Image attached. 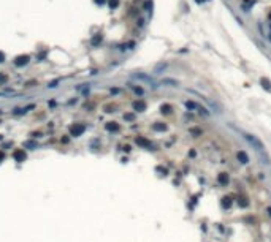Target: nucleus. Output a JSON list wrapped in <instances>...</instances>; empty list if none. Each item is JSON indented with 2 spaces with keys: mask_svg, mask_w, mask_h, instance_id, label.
Instances as JSON below:
<instances>
[{
  "mask_svg": "<svg viewBox=\"0 0 271 242\" xmlns=\"http://www.w3.org/2000/svg\"><path fill=\"white\" fill-rule=\"evenodd\" d=\"M130 149H132L130 146H124V150H125V152H130Z\"/></svg>",
  "mask_w": 271,
  "mask_h": 242,
  "instance_id": "nucleus-29",
  "label": "nucleus"
},
{
  "mask_svg": "<svg viewBox=\"0 0 271 242\" xmlns=\"http://www.w3.org/2000/svg\"><path fill=\"white\" fill-rule=\"evenodd\" d=\"M7 81H8V76L5 73H0V84H3V82H7Z\"/></svg>",
  "mask_w": 271,
  "mask_h": 242,
  "instance_id": "nucleus-21",
  "label": "nucleus"
},
{
  "mask_svg": "<svg viewBox=\"0 0 271 242\" xmlns=\"http://www.w3.org/2000/svg\"><path fill=\"white\" fill-rule=\"evenodd\" d=\"M135 142L140 147H144V149H149V147H152V142L149 141V139H146V138H143V136H136L135 138Z\"/></svg>",
  "mask_w": 271,
  "mask_h": 242,
  "instance_id": "nucleus-4",
  "label": "nucleus"
},
{
  "mask_svg": "<svg viewBox=\"0 0 271 242\" xmlns=\"http://www.w3.org/2000/svg\"><path fill=\"white\" fill-rule=\"evenodd\" d=\"M260 84H262V87H263L267 92H271V82H270L267 78H262V79H260Z\"/></svg>",
  "mask_w": 271,
  "mask_h": 242,
  "instance_id": "nucleus-14",
  "label": "nucleus"
},
{
  "mask_svg": "<svg viewBox=\"0 0 271 242\" xmlns=\"http://www.w3.org/2000/svg\"><path fill=\"white\" fill-rule=\"evenodd\" d=\"M189 157H197V150L190 149V150H189Z\"/></svg>",
  "mask_w": 271,
  "mask_h": 242,
  "instance_id": "nucleus-26",
  "label": "nucleus"
},
{
  "mask_svg": "<svg viewBox=\"0 0 271 242\" xmlns=\"http://www.w3.org/2000/svg\"><path fill=\"white\" fill-rule=\"evenodd\" d=\"M231 204H233V198L231 196H224L222 200H220V207L225 209V211H228L231 207Z\"/></svg>",
  "mask_w": 271,
  "mask_h": 242,
  "instance_id": "nucleus-7",
  "label": "nucleus"
},
{
  "mask_svg": "<svg viewBox=\"0 0 271 242\" xmlns=\"http://www.w3.org/2000/svg\"><path fill=\"white\" fill-rule=\"evenodd\" d=\"M25 147H37V144H35V142H32V141H29V142H25Z\"/></svg>",
  "mask_w": 271,
  "mask_h": 242,
  "instance_id": "nucleus-24",
  "label": "nucleus"
},
{
  "mask_svg": "<svg viewBox=\"0 0 271 242\" xmlns=\"http://www.w3.org/2000/svg\"><path fill=\"white\" fill-rule=\"evenodd\" d=\"M190 133H192V135H197V136H198V135H201V130H198V128H197V130H195V128H192V130H190Z\"/></svg>",
  "mask_w": 271,
  "mask_h": 242,
  "instance_id": "nucleus-23",
  "label": "nucleus"
},
{
  "mask_svg": "<svg viewBox=\"0 0 271 242\" xmlns=\"http://www.w3.org/2000/svg\"><path fill=\"white\" fill-rule=\"evenodd\" d=\"M133 78L135 79H140V81H143V82H146V84H151V87H154V89H156V87H159V84H156V82H154V79L151 78V76H147V74H133Z\"/></svg>",
  "mask_w": 271,
  "mask_h": 242,
  "instance_id": "nucleus-3",
  "label": "nucleus"
},
{
  "mask_svg": "<svg viewBox=\"0 0 271 242\" xmlns=\"http://www.w3.org/2000/svg\"><path fill=\"white\" fill-rule=\"evenodd\" d=\"M152 128L156 130V131H160V133H162V131H167V130H168V125L163 124V122H157V124L152 125Z\"/></svg>",
  "mask_w": 271,
  "mask_h": 242,
  "instance_id": "nucleus-12",
  "label": "nucleus"
},
{
  "mask_svg": "<svg viewBox=\"0 0 271 242\" xmlns=\"http://www.w3.org/2000/svg\"><path fill=\"white\" fill-rule=\"evenodd\" d=\"M124 119H125V120H133L135 115H133V114H124Z\"/></svg>",
  "mask_w": 271,
  "mask_h": 242,
  "instance_id": "nucleus-22",
  "label": "nucleus"
},
{
  "mask_svg": "<svg viewBox=\"0 0 271 242\" xmlns=\"http://www.w3.org/2000/svg\"><path fill=\"white\" fill-rule=\"evenodd\" d=\"M57 82H59V81H52V82H49V87H51V89H54V87H57Z\"/></svg>",
  "mask_w": 271,
  "mask_h": 242,
  "instance_id": "nucleus-25",
  "label": "nucleus"
},
{
  "mask_svg": "<svg viewBox=\"0 0 271 242\" xmlns=\"http://www.w3.org/2000/svg\"><path fill=\"white\" fill-rule=\"evenodd\" d=\"M3 157H5V153H3V152H0V162L3 160Z\"/></svg>",
  "mask_w": 271,
  "mask_h": 242,
  "instance_id": "nucleus-30",
  "label": "nucleus"
},
{
  "mask_svg": "<svg viewBox=\"0 0 271 242\" xmlns=\"http://www.w3.org/2000/svg\"><path fill=\"white\" fill-rule=\"evenodd\" d=\"M132 89H133V92L136 93V95H143V93H144V90L141 89V87H138V86H130Z\"/></svg>",
  "mask_w": 271,
  "mask_h": 242,
  "instance_id": "nucleus-18",
  "label": "nucleus"
},
{
  "mask_svg": "<svg viewBox=\"0 0 271 242\" xmlns=\"http://www.w3.org/2000/svg\"><path fill=\"white\" fill-rule=\"evenodd\" d=\"M97 2H100V3H103V0H97Z\"/></svg>",
  "mask_w": 271,
  "mask_h": 242,
  "instance_id": "nucleus-32",
  "label": "nucleus"
},
{
  "mask_svg": "<svg viewBox=\"0 0 271 242\" xmlns=\"http://www.w3.org/2000/svg\"><path fill=\"white\" fill-rule=\"evenodd\" d=\"M236 160L241 165H247L249 163V155L246 153V150H238L236 152Z\"/></svg>",
  "mask_w": 271,
  "mask_h": 242,
  "instance_id": "nucleus-6",
  "label": "nucleus"
},
{
  "mask_svg": "<svg viewBox=\"0 0 271 242\" xmlns=\"http://www.w3.org/2000/svg\"><path fill=\"white\" fill-rule=\"evenodd\" d=\"M162 84H167L170 87H179V81H176V79H163Z\"/></svg>",
  "mask_w": 271,
  "mask_h": 242,
  "instance_id": "nucleus-15",
  "label": "nucleus"
},
{
  "mask_svg": "<svg viewBox=\"0 0 271 242\" xmlns=\"http://www.w3.org/2000/svg\"><path fill=\"white\" fill-rule=\"evenodd\" d=\"M13 158L18 163H22L25 158H27V155H25V152H24V149H16L14 152H13Z\"/></svg>",
  "mask_w": 271,
  "mask_h": 242,
  "instance_id": "nucleus-5",
  "label": "nucleus"
},
{
  "mask_svg": "<svg viewBox=\"0 0 271 242\" xmlns=\"http://www.w3.org/2000/svg\"><path fill=\"white\" fill-rule=\"evenodd\" d=\"M100 41H102V36H100V35H97V36H94V38H92V45H94V46L98 45Z\"/></svg>",
  "mask_w": 271,
  "mask_h": 242,
  "instance_id": "nucleus-19",
  "label": "nucleus"
},
{
  "mask_svg": "<svg viewBox=\"0 0 271 242\" xmlns=\"http://www.w3.org/2000/svg\"><path fill=\"white\" fill-rule=\"evenodd\" d=\"M157 171L162 173V176H167V174H168V169L163 168V166H157Z\"/></svg>",
  "mask_w": 271,
  "mask_h": 242,
  "instance_id": "nucleus-20",
  "label": "nucleus"
},
{
  "mask_svg": "<svg viewBox=\"0 0 271 242\" xmlns=\"http://www.w3.org/2000/svg\"><path fill=\"white\" fill-rule=\"evenodd\" d=\"M243 138H244V139H247L249 142H251V146H254V147H255V152H257V153H260V152H265V147H263V144H262V142H260L257 138H254L252 135L244 133V135H243Z\"/></svg>",
  "mask_w": 271,
  "mask_h": 242,
  "instance_id": "nucleus-1",
  "label": "nucleus"
},
{
  "mask_svg": "<svg viewBox=\"0 0 271 242\" xmlns=\"http://www.w3.org/2000/svg\"><path fill=\"white\" fill-rule=\"evenodd\" d=\"M105 128H106L108 131H111V133H116V131L121 130L119 124H116V122H108L106 125H105Z\"/></svg>",
  "mask_w": 271,
  "mask_h": 242,
  "instance_id": "nucleus-11",
  "label": "nucleus"
},
{
  "mask_svg": "<svg viewBox=\"0 0 271 242\" xmlns=\"http://www.w3.org/2000/svg\"><path fill=\"white\" fill-rule=\"evenodd\" d=\"M3 62H5V54L0 51V63H3Z\"/></svg>",
  "mask_w": 271,
  "mask_h": 242,
  "instance_id": "nucleus-27",
  "label": "nucleus"
},
{
  "mask_svg": "<svg viewBox=\"0 0 271 242\" xmlns=\"http://www.w3.org/2000/svg\"><path fill=\"white\" fill-rule=\"evenodd\" d=\"M268 40H270V41H271V34H270V35H268Z\"/></svg>",
  "mask_w": 271,
  "mask_h": 242,
  "instance_id": "nucleus-31",
  "label": "nucleus"
},
{
  "mask_svg": "<svg viewBox=\"0 0 271 242\" xmlns=\"http://www.w3.org/2000/svg\"><path fill=\"white\" fill-rule=\"evenodd\" d=\"M184 106L189 109V111H195V109H198V106H200V104L198 103H195V101H190V100H187L186 103H184Z\"/></svg>",
  "mask_w": 271,
  "mask_h": 242,
  "instance_id": "nucleus-13",
  "label": "nucleus"
},
{
  "mask_svg": "<svg viewBox=\"0 0 271 242\" xmlns=\"http://www.w3.org/2000/svg\"><path fill=\"white\" fill-rule=\"evenodd\" d=\"M27 63H29V56H19L14 60L16 67H22V65H27Z\"/></svg>",
  "mask_w": 271,
  "mask_h": 242,
  "instance_id": "nucleus-10",
  "label": "nucleus"
},
{
  "mask_svg": "<svg viewBox=\"0 0 271 242\" xmlns=\"http://www.w3.org/2000/svg\"><path fill=\"white\" fill-rule=\"evenodd\" d=\"M236 203H238V206H240V207H246V206H247V198L240 196V198L236 200Z\"/></svg>",
  "mask_w": 271,
  "mask_h": 242,
  "instance_id": "nucleus-16",
  "label": "nucleus"
},
{
  "mask_svg": "<svg viewBox=\"0 0 271 242\" xmlns=\"http://www.w3.org/2000/svg\"><path fill=\"white\" fill-rule=\"evenodd\" d=\"M267 214H268V217H271V206L267 207Z\"/></svg>",
  "mask_w": 271,
  "mask_h": 242,
  "instance_id": "nucleus-28",
  "label": "nucleus"
},
{
  "mask_svg": "<svg viewBox=\"0 0 271 242\" xmlns=\"http://www.w3.org/2000/svg\"><path fill=\"white\" fill-rule=\"evenodd\" d=\"M132 106H133V109L136 112H143L146 109V103H144V100H135L132 103Z\"/></svg>",
  "mask_w": 271,
  "mask_h": 242,
  "instance_id": "nucleus-8",
  "label": "nucleus"
},
{
  "mask_svg": "<svg viewBox=\"0 0 271 242\" xmlns=\"http://www.w3.org/2000/svg\"><path fill=\"white\" fill-rule=\"evenodd\" d=\"M160 111H162V114H170L171 112V106H170V104H162Z\"/></svg>",
  "mask_w": 271,
  "mask_h": 242,
  "instance_id": "nucleus-17",
  "label": "nucleus"
},
{
  "mask_svg": "<svg viewBox=\"0 0 271 242\" xmlns=\"http://www.w3.org/2000/svg\"><path fill=\"white\" fill-rule=\"evenodd\" d=\"M84 131H86V125L84 124H75V125H71V127H70V135L75 136V138L81 136Z\"/></svg>",
  "mask_w": 271,
  "mask_h": 242,
  "instance_id": "nucleus-2",
  "label": "nucleus"
},
{
  "mask_svg": "<svg viewBox=\"0 0 271 242\" xmlns=\"http://www.w3.org/2000/svg\"><path fill=\"white\" fill-rule=\"evenodd\" d=\"M217 180H219V184L220 185H228V182H230V176H228V173H220L219 176H217Z\"/></svg>",
  "mask_w": 271,
  "mask_h": 242,
  "instance_id": "nucleus-9",
  "label": "nucleus"
}]
</instances>
